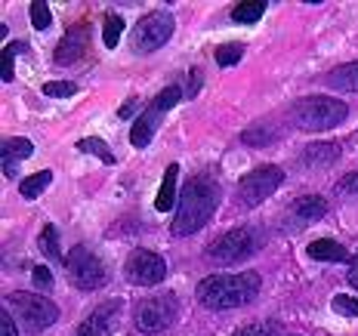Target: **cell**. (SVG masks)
I'll use <instances>...</instances> for the list:
<instances>
[{
  "mask_svg": "<svg viewBox=\"0 0 358 336\" xmlns=\"http://www.w3.org/2000/svg\"><path fill=\"white\" fill-rule=\"evenodd\" d=\"M216 207H220V185L210 176H192L179 191L176 216L170 222L173 238H192L198 235L207 222L213 219Z\"/></svg>",
  "mask_w": 358,
  "mask_h": 336,
  "instance_id": "1",
  "label": "cell"
},
{
  "mask_svg": "<svg viewBox=\"0 0 358 336\" xmlns=\"http://www.w3.org/2000/svg\"><path fill=\"white\" fill-rule=\"evenodd\" d=\"M198 302L210 312L241 309L259 296V275L257 272H238V275H207L195 290Z\"/></svg>",
  "mask_w": 358,
  "mask_h": 336,
  "instance_id": "2",
  "label": "cell"
},
{
  "mask_svg": "<svg viewBox=\"0 0 358 336\" xmlns=\"http://www.w3.org/2000/svg\"><path fill=\"white\" fill-rule=\"evenodd\" d=\"M263 244H266V238L259 228L238 226L232 231H226V235H220L210 247H207V259L220 268H232V265L248 263L253 253L263 250Z\"/></svg>",
  "mask_w": 358,
  "mask_h": 336,
  "instance_id": "3",
  "label": "cell"
},
{
  "mask_svg": "<svg viewBox=\"0 0 358 336\" xmlns=\"http://www.w3.org/2000/svg\"><path fill=\"white\" fill-rule=\"evenodd\" d=\"M294 124L306 133H324L340 126L349 117L346 102L334 99V96H303L300 102L294 105Z\"/></svg>",
  "mask_w": 358,
  "mask_h": 336,
  "instance_id": "4",
  "label": "cell"
},
{
  "mask_svg": "<svg viewBox=\"0 0 358 336\" xmlns=\"http://www.w3.org/2000/svg\"><path fill=\"white\" fill-rule=\"evenodd\" d=\"M176 318H179V296L170 293V290L148 296L133 312V324H136V330L143 336H158L164 330H170L176 324Z\"/></svg>",
  "mask_w": 358,
  "mask_h": 336,
  "instance_id": "5",
  "label": "cell"
},
{
  "mask_svg": "<svg viewBox=\"0 0 358 336\" xmlns=\"http://www.w3.org/2000/svg\"><path fill=\"white\" fill-rule=\"evenodd\" d=\"M3 305L22 321V327H25V330H31V333L47 330V327H53L59 321V305L53 300L37 296V293H25V290L10 293L3 300Z\"/></svg>",
  "mask_w": 358,
  "mask_h": 336,
  "instance_id": "6",
  "label": "cell"
},
{
  "mask_svg": "<svg viewBox=\"0 0 358 336\" xmlns=\"http://www.w3.org/2000/svg\"><path fill=\"white\" fill-rule=\"evenodd\" d=\"M182 96H185V87H179V84L164 87L161 93L148 102V108L136 117V124L130 126V142H133V145H136V148H148V142L155 139V130L164 124V117L170 115V108H173Z\"/></svg>",
  "mask_w": 358,
  "mask_h": 336,
  "instance_id": "7",
  "label": "cell"
},
{
  "mask_svg": "<svg viewBox=\"0 0 358 336\" xmlns=\"http://www.w3.org/2000/svg\"><path fill=\"white\" fill-rule=\"evenodd\" d=\"M173 28H176V22L170 13H164V10L148 13V16H143L130 28V50L136 56L155 53V50H161L173 37Z\"/></svg>",
  "mask_w": 358,
  "mask_h": 336,
  "instance_id": "8",
  "label": "cell"
},
{
  "mask_svg": "<svg viewBox=\"0 0 358 336\" xmlns=\"http://www.w3.org/2000/svg\"><path fill=\"white\" fill-rule=\"evenodd\" d=\"M285 182V170L275 167V163H263V167H253L250 173L241 176L238 182V207L250 210V207L263 204L266 198H272L275 191Z\"/></svg>",
  "mask_w": 358,
  "mask_h": 336,
  "instance_id": "9",
  "label": "cell"
},
{
  "mask_svg": "<svg viewBox=\"0 0 358 336\" xmlns=\"http://www.w3.org/2000/svg\"><path fill=\"white\" fill-rule=\"evenodd\" d=\"M65 272H69V281L78 290H99L108 284V272L102 265V259L96 256L90 247H71V253L65 256Z\"/></svg>",
  "mask_w": 358,
  "mask_h": 336,
  "instance_id": "10",
  "label": "cell"
},
{
  "mask_svg": "<svg viewBox=\"0 0 358 336\" xmlns=\"http://www.w3.org/2000/svg\"><path fill=\"white\" fill-rule=\"evenodd\" d=\"M124 278L136 287H155L167 278V263L155 250H133L130 259L124 263Z\"/></svg>",
  "mask_w": 358,
  "mask_h": 336,
  "instance_id": "11",
  "label": "cell"
},
{
  "mask_svg": "<svg viewBox=\"0 0 358 336\" xmlns=\"http://www.w3.org/2000/svg\"><path fill=\"white\" fill-rule=\"evenodd\" d=\"M121 300H108L102 305H96L90 315L78 324L74 336H111L117 330V318H121Z\"/></svg>",
  "mask_w": 358,
  "mask_h": 336,
  "instance_id": "12",
  "label": "cell"
},
{
  "mask_svg": "<svg viewBox=\"0 0 358 336\" xmlns=\"http://www.w3.org/2000/svg\"><path fill=\"white\" fill-rule=\"evenodd\" d=\"M87 47H90V25H74L62 41L56 43L53 50V62L56 65H74L80 56H87Z\"/></svg>",
  "mask_w": 358,
  "mask_h": 336,
  "instance_id": "13",
  "label": "cell"
},
{
  "mask_svg": "<svg viewBox=\"0 0 358 336\" xmlns=\"http://www.w3.org/2000/svg\"><path fill=\"white\" fill-rule=\"evenodd\" d=\"M31 154H34V145L28 139H22V136L3 139V145H0V158H3V176L6 179H16L19 176V163L28 161Z\"/></svg>",
  "mask_w": 358,
  "mask_h": 336,
  "instance_id": "14",
  "label": "cell"
},
{
  "mask_svg": "<svg viewBox=\"0 0 358 336\" xmlns=\"http://www.w3.org/2000/svg\"><path fill=\"white\" fill-rule=\"evenodd\" d=\"M327 216V200L322 195H303L290 204V219L294 226H309V222H318Z\"/></svg>",
  "mask_w": 358,
  "mask_h": 336,
  "instance_id": "15",
  "label": "cell"
},
{
  "mask_svg": "<svg viewBox=\"0 0 358 336\" xmlns=\"http://www.w3.org/2000/svg\"><path fill=\"white\" fill-rule=\"evenodd\" d=\"M340 161V145L337 142H312L300 152V163L306 170H324Z\"/></svg>",
  "mask_w": 358,
  "mask_h": 336,
  "instance_id": "16",
  "label": "cell"
},
{
  "mask_svg": "<svg viewBox=\"0 0 358 336\" xmlns=\"http://www.w3.org/2000/svg\"><path fill=\"white\" fill-rule=\"evenodd\" d=\"M306 256H312L315 263H349V250L343 244L331 241V238H318L306 247Z\"/></svg>",
  "mask_w": 358,
  "mask_h": 336,
  "instance_id": "17",
  "label": "cell"
},
{
  "mask_svg": "<svg viewBox=\"0 0 358 336\" xmlns=\"http://www.w3.org/2000/svg\"><path fill=\"white\" fill-rule=\"evenodd\" d=\"M176 182H179V163H167L164 179H161V191L155 198V210L170 213L176 207Z\"/></svg>",
  "mask_w": 358,
  "mask_h": 336,
  "instance_id": "18",
  "label": "cell"
},
{
  "mask_svg": "<svg viewBox=\"0 0 358 336\" xmlns=\"http://www.w3.org/2000/svg\"><path fill=\"white\" fill-rule=\"evenodd\" d=\"M34 56V50L28 47V43H22V41H13L10 47L0 53V80L3 84H13V78H16V56Z\"/></svg>",
  "mask_w": 358,
  "mask_h": 336,
  "instance_id": "19",
  "label": "cell"
},
{
  "mask_svg": "<svg viewBox=\"0 0 358 336\" xmlns=\"http://www.w3.org/2000/svg\"><path fill=\"white\" fill-rule=\"evenodd\" d=\"M327 87L343 89V93H358V59L355 62L340 65V68H334L327 74Z\"/></svg>",
  "mask_w": 358,
  "mask_h": 336,
  "instance_id": "20",
  "label": "cell"
},
{
  "mask_svg": "<svg viewBox=\"0 0 358 336\" xmlns=\"http://www.w3.org/2000/svg\"><path fill=\"white\" fill-rule=\"evenodd\" d=\"M50 182H53V173L50 170H41V173H31V176H25L19 182V195L25 198V200H37L43 195V191L50 189Z\"/></svg>",
  "mask_w": 358,
  "mask_h": 336,
  "instance_id": "21",
  "label": "cell"
},
{
  "mask_svg": "<svg viewBox=\"0 0 358 336\" xmlns=\"http://www.w3.org/2000/svg\"><path fill=\"white\" fill-rule=\"evenodd\" d=\"M275 139H278V133H275L272 126H266V124H253V126H248V130L241 133V142L244 145H250V148H266V145H272Z\"/></svg>",
  "mask_w": 358,
  "mask_h": 336,
  "instance_id": "22",
  "label": "cell"
},
{
  "mask_svg": "<svg viewBox=\"0 0 358 336\" xmlns=\"http://www.w3.org/2000/svg\"><path fill=\"white\" fill-rule=\"evenodd\" d=\"M74 148H78L80 154H96V158H99L102 163H108V167H111V163H117L115 152H111L106 142L96 139V136H90V139H78V145H74Z\"/></svg>",
  "mask_w": 358,
  "mask_h": 336,
  "instance_id": "23",
  "label": "cell"
},
{
  "mask_svg": "<svg viewBox=\"0 0 358 336\" xmlns=\"http://www.w3.org/2000/svg\"><path fill=\"white\" fill-rule=\"evenodd\" d=\"M41 250L47 253V259H53V263H65V256H62V247H59V228L56 226H43L41 231Z\"/></svg>",
  "mask_w": 358,
  "mask_h": 336,
  "instance_id": "24",
  "label": "cell"
},
{
  "mask_svg": "<svg viewBox=\"0 0 358 336\" xmlns=\"http://www.w3.org/2000/svg\"><path fill=\"white\" fill-rule=\"evenodd\" d=\"M266 13V0H257V3H238L232 10V22L238 25H253V22H259Z\"/></svg>",
  "mask_w": 358,
  "mask_h": 336,
  "instance_id": "25",
  "label": "cell"
},
{
  "mask_svg": "<svg viewBox=\"0 0 358 336\" xmlns=\"http://www.w3.org/2000/svg\"><path fill=\"white\" fill-rule=\"evenodd\" d=\"M124 19L117 16V13H111V16H106V22H102V43H106L108 50H115L117 43H121V34H124Z\"/></svg>",
  "mask_w": 358,
  "mask_h": 336,
  "instance_id": "26",
  "label": "cell"
},
{
  "mask_svg": "<svg viewBox=\"0 0 358 336\" xmlns=\"http://www.w3.org/2000/svg\"><path fill=\"white\" fill-rule=\"evenodd\" d=\"M241 56H244L241 43H220V47H216V53H213V59H216V65H220V68H232V65L241 62Z\"/></svg>",
  "mask_w": 358,
  "mask_h": 336,
  "instance_id": "27",
  "label": "cell"
},
{
  "mask_svg": "<svg viewBox=\"0 0 358 336\" xmlns=\"http://www.w3.org/2000/svg\"><path fill=\"white\" fill-rule=\"evenodd\" d=\"M28 16H31V25L37 31H47V28L53 25V13H50V6L43 3V0H34V3L28 6Z\"/></svg>",
  "mask_w": 358,
  "mask_h": 336,
  "instance_id": "28",
  "label": "cell"
},
{
  "mask_svg": "<svg viewBox=\"0 0 358 336\" xmlns=\"http://www.w3.org/2000/svg\"><path fill=\"white\" fill-rule=\"evenodd\" d=\"M331 309L337 312L340 318H358V296H352V293H337L331 300Z\"/></svg>",
  "mask_w": 358,
  "mask_h": 336,
  "instance_id": "29",
  "label": "cell"
},
{
  "mask_svg": "<svg viewBox=\"0 0 358 336\" xmlns=\"http://www.w3.org/2000/svg\"><path fill=\"white\" fill-rule=\"evenodd\" d=\"M43 96H50V99H71V96H78V84H71V80H50V84H43Z\"/></svg>",
  "mask_w": 358,
  "mask_h": 336,
  "instance_id": "30",
  "label": "cell"
},
{
  "mask_svg": "<svg viewBox=\"0 0 358 336\" xmlns=\"http://www.w3.org/2000/svg\"><path fill=\"white\" fill-rule=\"evenodd\" d=\"M272 333H275L272 321H257V324H244L235 330V336H272Z\"/></svg>",
  "mask_w": 358,
  "mask_h": 336,
  "instance_id": "31",
  "label": "cell"
},
{
  "mask_svg": "<svg viewBox=\"0 0 358 336\" xmlns=\"http://www.w3.org/2000/svg\"><path fill=\"white\" fill-rule=\"evenodd\" d=\"M337 195L340 198H358V170H352V173H346V176H343L340 179V182H337Z\"/></svg>",
  "mask_w": 358,
  "mask_h": 336,
  "instance_id": "32",
  "label": "cell"
},
{
  "mask_svg": "<svg viewBox=\"0 0 358 336\" xmlns=\"http://www.w3.org/2000/svg\"><path fill=\"white\" fill-rule=\"evenodd\" d=\"M31 281H34L37 290H43V293H47V290L53 287V272H50L47 265H34L31 268Z\"/></svg>",
  "mask_w": 358,
  "mask_h": 336,
  "instance_id": "33",
  "label": "cell"
},
{
  "mask_svg": "<svg viewBox=\"0 0 358 336\" xmlns=\"http://www.w3.org/2000/svg\"><path fill=\"white\" fill-rule=\"evenodd\" d=\"M201 87H204V71L198 68H189V84H185V99H195V96L201 93Z\"/></svg>",
  "mask_w": 358,
  "mask_h": 336,
  "instance_id": "34",
  "label": "cell"
},
{
  "mask_svg": "<svg viewBox=\"0 0 358 336\" xmlns=\"http://www.w3.org/2000/svg\"><path fill=\"white\" fill-rule=\"evenodd\" d=\"M0 336H19L16 321H13L10 312H6V305H3V312H0Z\"/></svg>",
  "mask_w": 358,
  "mask_h": 336,
  "instance_id": "35",
  "label": "cell"
},
{
  "mask_svg": "<svg viewBox=\"0 0 358 336\" xmlns=\"http://www.w3.org/2000/svg\"><path fill=\"white\" fill-rule=\"evenodd\" d=\"M136 105H139V102H136V99H133V96H130V99H127L124 105L117 108V117H130V115H136Z\"/></svg>",
  "mask_w": 358,
  "mask_h": 336,
  "instance_id": "36",
  "label": "cell"
},
{
  "mask_svg": "<svg viewBox=\"0 0 358 336\" xmlns=\"http://www.w3.org/2000/svg\"><path fill=\"white\" fill-rule=\"evenodd\" d=\"M349 284L358 290V253L352 256V263H349Z\"/></svg>",
  "mask_w": 358,
  "mask_h": 336,
  "instance_id": "37",
  "label": "cell"
}]
</instances>
